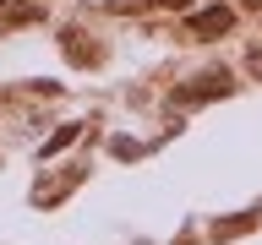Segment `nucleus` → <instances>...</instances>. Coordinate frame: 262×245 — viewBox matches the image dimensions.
<instances>
[{"label":"nucleus","mask_w":262,"mask_h":245,"mask_svg":"<svg viewBox=\"0 0 262 245\" xmlns=\"http://www.w3.org/2000/svg\"><path fill=\"white\" fill-rule=\"evenodd\" d=\"M251 6H262V0H251Z\"/></svg>","instance_id":"nucleus-3"},{"label":"nucleus","mask_w":262,"mask_h":245,"mask_svg":"<svg viewBox=\"0 0 262 245\" xmlns=\"http://www.w3.org/2000/svg\"><path fill=\"white\" fill-rule=\"evenodd\" d=\"M164 6H191V0H164Z\"/></svg>","instance_id":"nucleus-2"},{"label":"nucleus","mask_w":262,"mask_h":245,"mask_svg":"<svg viewBox=\"0 0 262 245\" xmlns=\"http://www.w3.org/2000/svg\"><path fill=\"white\" fill-rule=\"evenodd\" d=\"M229 22H235V16H229L224 6H219V11H202V16H196V22H191V28H196V33H224Z\"/></svg>","instance_id":"nucleus-1"}]
</instances>
